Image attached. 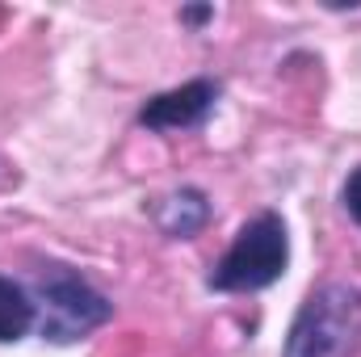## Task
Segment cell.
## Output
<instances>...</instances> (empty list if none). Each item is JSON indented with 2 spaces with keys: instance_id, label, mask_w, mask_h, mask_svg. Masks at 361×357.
<instances>
[{
  "instance_id": "3",
  "label": "cell",
  "mask_w": 361,
  "mask_h": 357,
  "mask_svg": "<svg viewBox=\"0 0 361 357\" xmlns=\"http://www.w3.org/2000/svg\"><path fill=\"white\" fill-rule=\"evenodd\" d=\"M290 265V236H286V219L277 210H261L257 219H248L240 227V236L231 240V248L210 265L206 286L219 294H248V290H269L273 282H281V273Z\"/></svg>"
},
{
  "instance_id": "1",
  "label": "cell",
  "mask_w": 361,
  "mask_h": 357,
  "mask_svg": "<svg viewBox=\"0 0 361 357\" xmlns=\"http://www.w3.org/2000/svg\"><path fill=\"white\" fill-rule=\"evenodd\" d=\"M25 290L34 298V332L51 345H76L114 320V303L63 261H34Z\"/></svg>"
},
{
  "instance_id": "4",
  "label": "cell",
  "mask_w": 361,
  "mask_h": 357,
  "mask_svg": "<svg viewBox=\"0 0 361 357\" xmlns=\"http://www.w3.org/2000/svg\"><path fill=\"white\" fill-rule=\"evenodd\" d=\"M214 101H219V85L214 80H189L180 89L156 92L152 101H143L139 126H147V131H189V126H202L210 118Z\"/></svg>"
},
{
  "instance_id": "2",
  "label": "cell",
  "mask_w": 361,
  "mask_h": 357,
  "mask_svg": "<svg viewBox=\"0 0 361 357\" xmlns=\"http://www.w3.org/2000/svg\"><path fill=\"white\" fill-rule=\"evenodd\" d=\"M361 349V286L353 282H324L315 286L290 332L281 357H353Z\"/></svg>"
},
{
  "instance_id": "5",
  "label": "cell",
  "mask_w": 361,
  "mask_h": 357,
  "mask_svg": "<svg viewBox=\"0 0 361 357\" xmlns=\"http://www.w3.org/2000/svg\"><path fill=\"white\" fill-rule=\"evenodd\" d=\"M156 223L169 240H193L210 223V202L202 189H177L156 202Z\"/></svg>"
},
{
  "instance_id": "7",
  "label": "cell",
  "mask_w": 361,
  "mask_h": 357,
  "mask_svg": "<svg viewBox=\"0 0 361 357\" xmlns=\"http://www.w3.org/2000/svg\"><path fill=\"white\" fill-rule=\"evenodd\" d=\"M341 202H345V214H349V219L361 227V169H353V173H349L345 189H341Z\"/></svg>"
},
{
  "instance_id": "8",
  "label": "cell",
  "mask_w": 361,
  "mask_h": 357,
  "mask_svg": "<svg viewBox=\"0 0 361 357\" xmlns=\"http://www.w3.org/2000/svg\"><path fill=\"white\" fill-rule=\"evenodd\" d=\"M206 17H214L210 4H202V8H180V21H189V25H197V21H206Z\"/></svg>"
},
{
  "instance_id": "6",
  "label": "cell",
  "mask_w": 361,
  "mask_h": 357,
  "mask_svg": "<svg viewBox=\"0 0 361 357\" xmlns=\"http://www.w3.org/2000/svg\"><path fill=\"white\" fill-rule=\"evenodd\" d=\"M34 332V298L25 282L0 273V345H17Z\"/></svg>"
}]
</instances>
